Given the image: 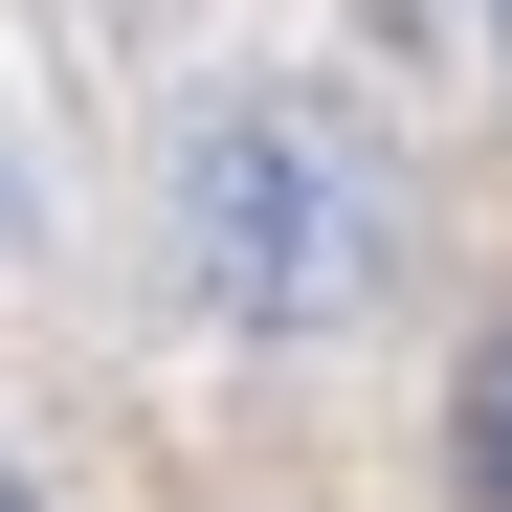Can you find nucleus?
<instances>
[{
	"instance_id": "nucleus-1",
	"label": "nucleus",
	"mask_w": 512,
	"mask_h": 512,
	"mask_svg": "<svg viewBox=\"0 0 512 512\" xmlns=\"http://www.w3.org/2000/svg\"><path fill=\"white\" fill-rule=\"evenodd\" d=\"M156 223H179V290L223 334H357L379 268H401V156H379V112L334 90V67H245L179 134Z\"/></svg>"
},
{
	"instance_id": "nucleus-2",
	"label": "nucleus",
	"mask_w": 512,
	"mask_h": 512,
	"mask_svg": "<svg viewBox=\"0 0 512 512\" xmlns=\"http://www.w3.org/2000/svg\"><path fill=\"white\" fill-rule=\"evenodd\" d=\"M468 490H512V334L468 357Z\"/></svg>"
},
{
	"instance_id": "nucleus-3",
	"label": "nucleus",
	"mask_w": 512,
	"mask_h": 512,
	"mask_svg": "<svg viewBox=\"0 0 512 512\" xmlns=\"http://www.w3.org/2000/svg\"><path fill=\"white\" fill-rule=\"evenodd\" d=\"M0 512H45V490H23V468H0Z\"/></svg>"
}]
</instances>
